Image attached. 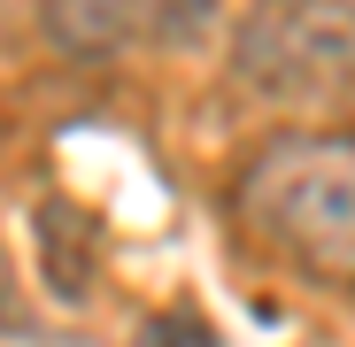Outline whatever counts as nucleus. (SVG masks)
<instances>
[{"mask_svg":"<svg viewBox=\"0 0 355 347\" xmlns=\"http://www.w3.org/2000/svg\"><path fill=\"white\" fill-rule=\"evenodd\" d=\"M201 31H216V0H46V39L78 62L193 46Z\"/></svg>","mask_w":355,"mask_h":347,"instance_id":"nucleus-3","label":"nucleus"},{"mask_svg":"<svg viewBox=\"0 0 355 347\" xmlns=\"http://www.w3.org/2000/svg\"><path fill=\"white\" fill-rule=\"evenodd\" d=\"M240 224L317 278H355V132H302L248 162Z\"/></svg>","mask_w":355,"mask_h":347,"instance_id":"nucleus-1","label":"nucleus"},{"mask_svg":"<svg viewBox=\"0 0 355 347\" xmlns=\"http://www.w3.org/2000/svg\"><path fill=\"white\" fill-rule=\"evenodd\" d=\"M232 78L263 108H355V0H255L232 39Z\"/></svg>","mask_w":355,"mask_h":347,"instance_id":"nucleus-2","label":"nucleus"}]
</instances>
